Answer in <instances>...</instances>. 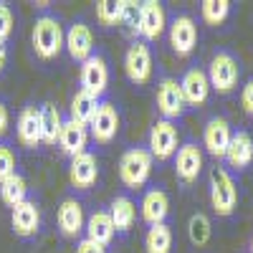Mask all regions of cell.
<instances>
[{
	"label": "cell",
	"instance_id": "obj_1",
	"mask_svg": "<svg viewBox=\"0 0 253 253\" xmlns=\"http://www.w3.org/2000/svg\"><path fill=\"white\" fill-rule=\"evenodd\" d=\"M208 198H210V208L218 218H233L238 210V200H241V190L238 182L233 177V172L225 165H215L208 172Z\"/></svg>",
	"mask_w": 253,
	"mask_h": 253
},
{
	"label": "cell",
	"instance_id": "obj_2",
	"mask_svg": "<svg viewBox=\"0 0 253 253\" xmlns=\"http://www.w3.org/2000/svg\"><path fill=\"white\" fill-rule=\"evenodd\" d=\"M205 76H208V84H210V91H215L220 96H228V94H233L238 89L241 76H243V63L233 51L218 48L208 61Z\"/></svg>",
	"mask_w": 253,
	"mask_h": 253
},
{
	"label": "cell",
	"instance_id": "obj_3",
	"mask_svg": "<svg viewBox=\"0 0 253 253\" xmlns=\"http://www.w3.org/2000/svg\"><path fill=\"white\" fill-rule=\"evenodd\" d=\"M63 23L61 18L53 13H41L33 23V51L41 61H53L61 51H63Z\"/></svg>",
	"mask_w": 253,
	"mask_h": 253
},
{
	"label": "cell",
	"instance_id": "obj_4",
	"mask_svg": "<svg viewBox=\"0 0 253 253\" xmlns=\"http://www.w3.org/2000/svg\"><path fill=\"white\" fill-rule=\"evenodd\" d=\"M152 165L155 157L150 155L147 147H129L122 157H119V180L126 190H139L147 185L152 175Z\"/></svg>",
	"mask_w": 253,
	"mask_h": 253
},
{
	"label": "cell",
	"instance_id": "obj_5",
	"mask_svg": "<svg viewBox=\"0 0 253 253\" xmlns=\"http://www.w3.org/2000/svg\"><path fill=\"white\" fill-rule=\"evenodd\" d=\"M205 170V155H203V147L195 139H185L180 142L177 152L172 157V172L177 177V182L182 187H193Z\"/></svg>",
	"mask_w": 253,
	"mask_h": 253
},
{
	"label": "cell",
	"instance_id": "obj_6",
	"mask_svg": "<svg viewBox=\"0 0 253 253\" xmlns=\"http://www.w3.org/2000/svg\"><path fill=\"white\" fill-rule=\"evenodd\" d=\"M180 147V132H177V122H170V119H157L152 126H150V137H147V150L150 155L160 162H167L172 160L175 152Z\"/></svg>",
	"mask_w": 253,
	"mask_h": 253
},
{
	"label": "cell",
	"instance_id": "obj_7",
	"mask_svg": "<svg viewBox=\"0 0 253 253\" xmlns=\"http://www.w3.org/2000/svg\"><path fill=\"white\" fill-rule=\"evenodd\" d=\"M155 104L162 114V119H170V122H177L187 114V101L182 96V89H180V81L172 79V76H162L157 81V91H155Z\"/></svg>",
	"mask_w": 253,
	"mask_h": 253
},
{
	"label": "cell",
	"instance_id": "obj_8",
	"mask_svg": "<svg viewBox=\"0 0 253 253\" xmlns=\"http://www.w3.org/2000/svg\"><path fill=\"white\" fill-rule=\"evenodd\" d=\"M167 38L175 51V56L187 58L198 48V23L190 13H175L172 20L167 23Z\"/></svg>",
	"mask_w": 253,
	"mask_h": 253
},
{
	"label": "cell",
	"instance_id": "obj_9",
	"mask_svg": "<svg viewBox=\"0 0 253 253\" xmlns=\"http://www.w3.org/2000/svg\"><path fill=\"white\" fill-rule=\"evenodd\" d=\"M230 137H233V124L228 122V117L213 114V117H208L205 124H203V144L200 147L210 157L223 160L228 144H230Z\"/></svg>",
	"mask_w": 253,
	"mask_h": 253
},
{
	"label": "cell",
	"instance_id": "obj_10",
	"mask_svg": "<svg viewBox=\"0 0 253 253\" xmlns=\"http://www.w3.org/2000/svg\"><path fill=\"white\" fill-rule=\"evenodd\" d=\"M152 51L144 41H132L126 46V53H124V74L129 79L134 86H144L147 81L152 79Z\"/></svg>",
	"mask_w": 253,
	"mask_h": 253
},
{
	"label": "cell",
	"instance_id": "obj_11",
	"mask_svg": "<svg viewBox=\"0 0 253 253\" xmlns=\"http://www.w3.org/2000/svg\"><path fill=\"white\" fill-rule=\"evenodd\" d=\"M119 124L122 119H119V109L114 107V101L101 99L89 122V137L99 144H112L119 134Z\"/></svg>",
	"mask_w": 253,
	"mask_h": 253
},
{
	"label": "cell",
	"instance_id": "obj_12",
	"mask_svg": "<svg viewBox=\"0 0 253 253\" xmlns=\"http://www.w3.org/2000/svg\"><path fill=\"white\" fill-rule=\"evenodd\" d=\"M165 31H167V15H165L162 3H157V0H144V3H139V20H137L139 41H144L147 46L157 43Z\"/></svg>",
	"mask_w": 253,
	"mask_h": 253
},
{
	"label": "cell",
	"instance_id": "obj_13",
	"mask_svg": "<svg viewBox=\"0 0 253 253\" xmlns=\"http://www.w3.org/2000/svg\"><path fill=\"white\" fill-rule=\"evenodd\" d=\"M79 86H81V91H86L96 99L104 96V91H107V86H109V63L101 53H94L91 58H86L81 63Z\"/></svg>",
	"mask_w": 253,
	"mask_h": 253
},
{
	"label": "cell",
	"instance_id": "obj_14",
	"mask_svg": "<svg viewBox=\"0 0 253 253\" xmlns=\"http://www.w3.org/2000/svg\"><path fill=\"white\" fill-rule=\"evenodd\" d=\"M223 162L230 172H243L253 165V134L248 129H233Z\"/></svg>",
	"mask_w": 253,
	"mask_h": 253
},
{
	"label": "cell",
	"instance_id": "obj_15",
	"mask_svg": "<svg viewBox=\"0 0 253 253\" xmlns=\"http://www.w3.org/2000/svg\"><path fill=\"white\" fill-rule=\"evenodd\" d=\"M180 89H182V96L187 101V109H200L208 104L210 99V84H208V76H205V69L200 66H190L182 79H180Z\"/></svg>",
	"mask_w": 253,
	"mask_h": 253
},
{
	"label": "cell",
	"instance_id": "obj_16",
	"mask_svg": "<svg viewBox=\"0 0 253 253\" xmlns=\"http://www.w3.org/2000/svg\"><path fill=\"white\" fill-rule=\"evenodd\" d=\"M63 48L69 51V56L79 63L94 56V33L84 20H74L69 26L66 36H63Z\"/></svg>",
	"mask_w": 253,
	"mask_h": 253
},
{
	"label": "cell",
	"instance_id": "obj_17",
	"mask_svg": "<svg viewBox=\"0 0 253 253\" xmlns=\"http://www.w3.org/2000/svg\"><path fill=\"white\" fill-rule=\"evenodd\" d=\"M99 180V160L94 152H81L69 162V182L76 190H91Z\"/></svg>",
	"mask_w": 253,
	"mask_h": 253
},
{
	"label": "cell",
	"instance_id": "obj_18",
	"mask_svg": "<svg viewBox=\"0 0 253 253\" xmlns=\"http://www.w3.org/2000/svg\"><path fill=\"white\" fill-rule=\"evenodd\" d=\"M10 228L20 238H33L41 230V208L36 200H23L20 205L10 208Z\"/></svg>",
	"mask_w": 253,
	"mask_h": 253
},
{
	"label": "cell",
	"instance_id": "obj_19",
	"mask_svg": "<svg viewBox=\"0 0 253 253\" xmlns=\"http://www.w3.org/2000/svg\"><path fill=\"white\" fill-rule=\"evenodd\" d=\"M139 215L147 223V228L167 220V215H170V198H167V193L162 187L144 190V195L139 200Z\"/></svg>",
	"mask_w": 253,
	"mask_h": 253
},
{
	"label": "cell",
	"instance_id": "obj_20",
	"mask_svg": "<svg viewBox=\"0 0 253 253\" xmlns=\"http://www.w3.org/2000/svg\"><path fill=\"white\" fill-rule=\"evenodd\" d=\"M15 134H18L20 147L36 150L41 144V107L28 104V107L20 109V114L15 119Z\"/></svg>",
	"mask_w": 253,
	"mask_h": 253
},
{
	"label": "cell",
	"instance_id": "obj_21",
	"mask_svg": "<svg viewBox=\"0 0 253 253\" xmlns=\"http://www.w3.org/2000/svg\"><path fill=\"white\" fill-rule=\"evenodd\" d=\"M56 223H58V230L66 238H76L84 225H86V215H84V205L76 200V198H66L61 200L58 205V213H56Z\"/></svg>",
	"mask_w": 253,
	"mask_h": 253
},
{
	"label": "cell",
	"instance_id": "obj_22",
	"mask_svg": "<svg viewBox=\"0 0 253 253\" xmlns=\"http://www.w3.org/2000/svg\"><path fill=\"white\" fill-rule=\"evenodd\" d=\"M86 144H89V126L86 124H79L74 119L63 122L61 134H58V147L63 155L76 157L81 152H86Z\"/></svg>",
	"mask_w": 253,
	"mask_h": 253
},
{
	"label": "cell",
	"instance_id": "obj_23",
	"mask_svg": "<svg viewBox=\"0 0 253 253\" xmlns=\"http://www.w3.org/2000/svg\"><path fill=\"white\" fill-rule=\"evenodd\" d=\"M109 218L114 223L117 233H129L137 223V203L124 193L114 195L112 203H109Z\"/></svg>",
	"mask_w": 253,
	"mask_h": 253
},
{
	"label": "cell",
	"instance_id": "obj_24",
	"mask_svg": "<svg viewBox=\"0 0 253 253\" xmlns=\"http://www.w3.org/2000/svg\"><path fill=\"white\" fill-rule=\"evenodd\" d=\"M84 230H86V238L99 243L107 248L114 236H117V230H114V223L109 218V210H94V213L86 218V225H84Z\"/></svg>",
	"mask_w": 253,
	"mask_h": 253
},
{
	"label": "cell",
	"instance_id": "obj_25",
	"mask_svg": "<svg viewBox=\"0 0 253 253\" xmlns=\"http://www.w3.org/2000/svg\"><path fill=\"white\" fill-rule=\"evenodd\" d=\"M63 119L61 112L56 104L46 101V104H41V144H58V134H61V126H63Z\"/></svg>",
	"mask_w": 253,
	"mask_h": 253
},
{
	"label": "cell",
	"instance_id": "obj_26",
	"mask_svg": "<svg viewBox=\"0 0 253 253\" xmlns=\"http://www.w3.org/2000/svg\"><path fill=\"white\" fill-rule=\"evenodd\" d=\"M144 251L147 253H172V228L167 223L150 225L144 233Z\"/></svg>",
	"mask_w": 253,
	"mask_h": 253
},
{
	"label": "cell",
	"instance_id": "obj_27",
	"mask_svg": "<svg viewBox=\"0 0 253 253\" xmlns=\"http://www.w3.org/2000/svg\"><path fill=\"white\" fill-rule=\"evenodd\" d=\"M99 101H101V99H96V96H91V94H86V91L79 89V91L71 96L69 119L89 126V122H91V117H94V112H96V107H99Z\"/></svg>",
	"mask_w": 253,
	"mask_h": 253
},
{
	"label": "cell",
	"instance_id": "obj_28",
	"mask_svg": "<svg viewBox=\"0 0 253 253\" xmlns=\"http://www.w3.org/2000/svg\"><path fill=\"white\" fill-rule=\"evenodd\" d=\"M0 200H3L8 208H15L23 200H28V182H26V177L20 172H15L8 180L0 182Z\"/></svg>",
	"mask_w": 253,
	"mask_h": 253
},
{
	"label": "cell",
	"instance_id": "obj_29",
	"mask_svg": "<svg viewBox=\"0 0 253 253\" xmlns=\"http://www.w3.org/2000/svg\"><path fill=\"white\" fill-rule=\"evenodd\" d=\"M187 238H190V243H193L195 248L208 246L210 238H213V223H210V218L203 213V210H198V213L190 215V220H187Z\"/></svg>",
	"mask_w": 253,
	"mask_h": 253
},
{
	"label": "cell",
	"instance_id": "obj_30",
	"mask_svg": "<svg viewBox=\"0 0 253 253\" xmlns=\"http://www.w3.org/2000/svg\"><path fill=\"white\" fill-rule=\"evenodd\" d=\"M230 10H233V3H230V0H203L200 3L203 23L213 26V28L225 23V20L230 18Z\"/></svg>",
	"mask_w": 253,
	"mask_h": 253
},
{
	"label": "cell",
	"instance_id": "obj_31",
	"mask_svg": "<svg viewBox=\"0 0 253 253\" xmlns=\"http://www.w3.org/2000/svg\"><path fill=\"white\" fill-rule=\"evenodd\" d=\"M96 20L104 28H114L122 20L119 0H99V3H96Z\"/></svg>",
	"mask_w": 253,
	"mask_h": 253
},
{
	"label": "cell",
	"instance_id": "obj_32",
	"mask_svg": "<svg viewBox=\"0 0 253 253\" xmlns=\"http://www.w3.org/2000/svg\"><path fill=\"white\" fill-rule=\"evenodd\" d=\"M18 172V157H15V150L10 144H3L0 142V182L8 180L10 175Z\"/></svg>",
	"mask_w": 253,
	"mask_h": 253
},
{
	"label": "cell",
	"instance_id": "obj_33",
	"mask_svg": "<svg viewBox=\"0 0 253 253\" xmlns=\"http://www.w3.org/2000/svg\"><path fill=\"white\" fill-rule=\"evenodd\" d=\"M119 8H122V20H119V26H124V28H129L132 33H137L139 3H134V0H119Z\"/></svg>",
	"mask_w": 253,
	"mask_h": 253
},
{
	"label": "cell",
	"instance_id": "obj_34",
	"mask_svg": "<svg viewBox=\"0 0 253 253\" xmlns=\"http://www.w3.org/2000/svg\"><path fill=\"white\" fill-rule=\"evenodd\" d=\"M13 26H15V18H13V10L10 5L0 3V43H5L13 33Z\"/></svg>",
	"mask_w": 253,
	"mask_h": 253
},
{
	"label": "cell",
	"instance_id": "obj_35",
	"mask_svg": "<svg viewBox=\"0 0 253 253\" xmlns=\"http://www.w3.org/2000/svg\"><path fill=\"white\" fill-rule=\"evenodd\" d=\"M241 107L248 117H253V76L241 86Z\"/></svg>",
	"mask_w": 253,
	"mask_h": 253
},
{
	"label": "cell",
	"instance_id": "obj_36",
	"mask_svg": "<svg viewBox=\"0 0 253 253\" xmlns=\"http://www.w3.org/2000/svg\"><path fill=\"white\" fill-rule=\"evenodd\" d=\"M76 253H107V248L94 243V241H89V238H81L76 243Z\"/></svg>",
	"mask_w": 253,
	"mask_h": 253
},
{
	"label": "cell",
	"instance_id": "obj_37",
	"mask_svg": "<svg viewBox=\"0 0 253 253\" xmlns=\"http://www.w3.org/2000/svg\"><path fill=\"white\" fill-rule=\"evenodd\" d=\"M8 126H10V109H8V104L0 99V139L5 137Z\"/></svg>",
	"mask_w": 253,
	"mask_h": 253
},
{
	"label": "cell",
	"instance_id": "obj_38",
	"mask_svg": "<svg viewBox=\"0 0 253 253\" xmlns=\"http://www.w3.org/2000/svg\"><path fill=\"white\" fill-rule=\"evenodd\" d=\"M5 66H8V46L0 43V74L5 71Z\"/></svg>",
	"mask_w": 253,
	"mask_h": 253
},
{
	"label": "cell",
	"instance_id": "obj_39",
	"mask_svg": "<svg viewBox=\"0 0 253 253\" xmlns=\"http://www.w3.org/2000/svg\"><path fill=\"white\" fill-rule=\"evenodd\" d=\"M248 253H253V236H251V246H248Z\"/></svg>",
	"mask_w": 253,
	"mask_h": 253
}]
</instances>
